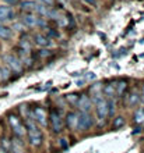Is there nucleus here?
<instances>
[{"label": "nucleus", "instance_id": "4be33fe9", "mask_svg": "<svg viewBox=\"0 0 144 153\" xmlns=\"http://www.w3.org/2000/svg\"><path fill=\"white\" fill-rule=\"evenodd\" d=\"M59 143H60V146H62V148H64V149H67V148H69L67 142H66V139H64V138H60V139H59Z\"/></svg>", "mask_w": 144, "mask_h": 153}, {"label": "nucleus", "instance_id": "7ed1b4c3", "mask_svg": "<svg viewBox=\"0 0 144 153\" xmlns=\"http://www.w3.org/2000/svg\"><path fill=\"white\" fill-rule=\"evenodd\" d=\"M94 125V118L90 113L80 111L77 114V128L80 131H88Z\"/></svg>", "mask_w": 144, "mask_h": 153}, {"label": "nucleus", "instance_id": "f3484780", "mask_svg": "<svg viewBox=\"0 0 144 153\" xmlns=\"http://www.w3.org/2000/svg\"><path fill=\"white\" fill-rule=\"evenodd\" d=\"M139 100H140L139 92H137V91H133V92L129 95V97H127V105H129V106H134Z\"/></svg>", "mask_w": 144, "mask_h": 153}, {"label": "nucleus", "instance_id": "393cba45", "mask_svg": "<svg viewBox=\"0 0 144 153\" xmlns=\"http://www.w3.org/2000/svg\"><path fill=\"white\" fill-rule=\"evenodd\" d=\"M84 1H87V3H90V4H94V3H95V0H84Z\"/></svg>", "mask_w": 144, "mask_h": 153}, {"label": "nucleus", "instance_id": "9d476101", "mask_svg": "<svg viewBox=\"0 0 144 153\" xmlns=\"http://www.w3.org/2000/svg\"><path fill=\"white\" fill-rule=\"evenodd\" d=\"M10 150H11V153H25V148L23 141H21V138L16 137L10 142Z\"/></svg>", "mask_w": 144, "mask_h": 153}, {"label": "nucleus", "instance_id": "ddd939ff", "mask_svg": "<svg viewBox=\"0 0 144 153\" xmlns=\"http://www.w3.org/2000/svg\"><path fill=\"white\" fill-rule=\"evenodd\" d=\"M34 39H35V43L38 46H41V48H48V46L52 45V40L49 39V38H46L45 35H41V33H36L35 36H34Z\"/></svg>", "mask_w": 144, "mask_h": 153}, {"label": "nucleus", "instance_id": "39448f33", "mask_svg": "<svg viewBox=\"0 0 144 153\" xmlns=\"http://www.w3.org/2000/svg\"><path fill=\"white\" fill-rule=\"evenodd\" d=\"M8 123L11 125V128H13V131H14L17 138L24 137L27 131H25V125L21 123L20 117H17L16 114H10V116H8Z\"/></svg>", "mask_w": 144, "mask_h": 153}, {"label": "nucleus", "instance_id": "f8f14e48", "mask_svg": "<svg viewBox=\"0 0 144 153\" xmlns=\"http://www.w3.org/2000/svg\"><path fill=\"white\" fill-rule=\"evenodd\" d=\"M66 127L69 129H76L77 128V113L74 111H70V113L66 114Z\"/></svg>", "mask_w": 144, "mask_h": 153}, {"label": "nucleus", "instance_id": "dca6fc26", "mask_svg": "<svg viewBox=\"0 0 144 153\" xmlns=\"http://www.w3.org/2000/svg\"><path fill=\"white\" fill-rule=\"evenodd\" d=\"M36 6H38V1L36 0H24L23 3H21V7L25 8V10H34L35 11Z\"/></svg>", "mask_w": 144, "mask_h": 153}, {"label": "nucleus", "instance_id": "2eb2a0df", "mask_svg": "<svg viewBox=\"0 0 144 153\" xmlns=\"http://www.w3.org/2000/svg\"><path fill=\"white\" fill-rule=\"evenodd\" d=\"M102 95H104V96H106V97H109V99H113V96L116 95L115 85L108 84V85H105V86H102Z\"/></svg>", "mask_w": 144, "mask_h": 153}, {"label": "nucleus", "instance_id": "4468645a", "mask_svg": "<svg viewBox=\"0 0 144 153\" xmlns=\"http://www.w3.org/2000/svg\"><path fill=\"white\" fill-rule=\"evenodd\" d=\"M11 36H13L11 28H8V27H6L4 24L0 22V39L8 40V39H11Z\"/></svg>", "mask_w": 144, "mask_h": 153}, {"label": "nucleus", "instance_id": "a878e982", "mask_svg": "<svg viewBox=\"0 0 144 153\" xmlns=\"http://www.w3.org/2000/svg\"><path fill=\"white\" fill-rule=\"evenodd\" d=\"M45 3H52V0H44Z\"/></svg>", "mask_w": 144, "mask_h": 153}, {"label": "nucleus", "instance_id": "1a4fd4ad", "mask_svg": "<svg viewBox=\"0 0 144 153\" xmlns=\"http://www.w3.org/2000/svg\"><path fill=\"white\" fill-rule=\"evenodd\" d=\"M77 107L80 109V111L90 113V110H91V107H92L91 97L88 96V95H81V96H78V100H77Z\"/></svg>", "mask_w": 144, "mask_h": 153}, {"label": "nucleus", "instance_id": "b1692460", "mask_svg": "<svg viewBox=\"0 0 144 153\" xmlns=\"http://www.w3.org/2000/svg\"><path fill=\"white\" fill-rule=\"evenodd\" d=\"M0 153H8V152L4 149V148H2V145H0Z\"/></svg>", "mask_w": 144, "mask_h": 153}, {"label": "nucleus", "instance_id": "aec40b11", "mask_svg": "<svg viewBox=\"0 0 144 153\" xmlns=\"http://www.w3.org/2000/svg\"><path fill=\"white\" fill-rule=\"evenodd\" d=\"M134 121H136L137 124L144 123V109H139L136 113H134Z\"/></svg>", "mask_w": 144, "mask_h": 153}, {"label": "nucleus", "instance_id": "20e7f679", "mask_svg": "<svg viewBox=\"0 0 144 153\" xmlns=\"http://www.w3.org/2000/svg\"><path fill=\"white\" fill-rule=\"evenodd\" d=\"M4 61H6V65H7L10 70H13L14 73L21 74L24 71V64L21 63V60L16 54H6V56H4Z\"/></svg>", "mask_w": 144, "mask_h": 153}, {"label": "nucleus", "instance_id": "9b49d317", "mask_svg": "<svg viewBox=\"0 0 144 153\" xmlns=\"http://www.w3.org/2000/svg\"><path fill=\"white\" fill-rule=\"evenodd\" d=\"M14 18V11L8 6H0V22L2 21H8Z\"/></svg>", "mask_w": 144, "mask_h": 153}, {"label": "nucleus", "instance_id": "0eeeda50", "mask_svg": "<svg viewBox=\"0 0 144 153\" xmlns=\"http://www.w3.org/2000/svg\"><path fill=\"white\" fill-rule=\"evenodd\" d=\"M31 118L35 121L36 124L42 125V127H46V124H48V121H46V113H45V110L42 109V107H35V109L32 110Z\"/></svg>", "mask_w": 144, "mask_h": 153}, {"label": "nucleus", "instance_id": "f257e3e1", "mask_svg": "<svg viewBox=\"0 0 144 153\" xmlns=\"http://www.w3.org/2000/svg\"><path fill=\"white\" fill-rule=\"evenodd\" d=\"M27 135H28V142L31 146L38 148V146L42 145V141H44L42 131L39 129V127L36 125V123L32 118L27 120Z\"/></svg>", "mask_w": 144, "mask_h": 153}, {"label": "nucleus", "instance_id": "423d86ee", "mask_svg": "<svg viewBox=\"0 0 144 153\" xmlns=\"http://www.w3.org/2000/svg\"><path fill=\"white\" fill-rule=\"evenodd\" d=\"M95 111H97V117H98L100 121H104L108 117V103H106L105 97L95 102Z\"/></svg>", "mask_w": 144, "mask_h": 153}, {"label": "nucleus", "instance_id": "a211bd4d", "mask_svg": "<svg viewBox=\"0 0 144 153\" xmlns=\"http://www.w3.org/2000/svg\"><path fill=\"white\" fill-rule=\"evenodd\" d=\"M126 124V121H124V118L122 116L116 117L115 120H113V124H112V129H118V128H122L123 125Z\"/></svg>", "mask_w": 144, "mask_h": 153}, {"label": "nucleus", "instance_id": "5701e85b", "mask_svg": "<svg viewBox=\"0 0 144 153\" xmlns=\"http://www.w3.org/2000/svg\"><path fill=\"white\" fill-rule=\"evenodd\" d=\"M94 78H95L94 73H88V79H94Z\"/></svg>", "mask_w": 144, "mask_h": 153}, {"label": "nucleus", "instance_id": "6ab92c4d", "mask_svg": "<svg viewBox=\"0 0 144 153\" xmlns=\"http://www.w3.org/2000/svg\"><path fill=\"white\" fill-rule=\"evenodd\" d=\"M127 88V84L124 82V81H120L118 85H115V92H116V95H123V92H124V89Z\"/></svg>", "mask_w": 144, "mask_h": 153}, {"label": "nucleus", "instance_id": "412c9836", "mask_svg": "<svg viewBox=\"0 0 144 153\" xmlns=\"http://www.w3.org/2000/svg\"><path fill=\"white\" fill-rule=\"evenodd\" d=\"M67 100L72 103V105H77V100H78V95L77 93H70L67 95Z\"/></svg>", "mask_w": 144, "mask_h": 153}, {"label": "nucleus", "instance_id": "f03ea898", "mask_svg": "<svg viewBox=\"0 0 144 153\" xmlns=\"http://www.w3.org/2000/svg\"><path fill=\"white\" fill-rule=\"evenodd\" d=\"M49 121H51V127L55 134H60L63 131V116L59 109H52L49 114Z\"/></svg>", "mask_w": 144, "mask_h": 153}, {"label": "nucleus", "instance_id": "6e6552de", "mask_svg": "<svg viewBox=\"0 0 144 153\" xmlns=\"http://www.w3.org/2000/svg\"><path fill=\"white\" fill-rule=\"evenodd\" d=\"M23 22L27 27H31V28H34V27H45V21L42 18L35 17L34 14H25L23 17Z\"/></svg>", "mask_w": 144, "mask_h": 153}]
</instances>
